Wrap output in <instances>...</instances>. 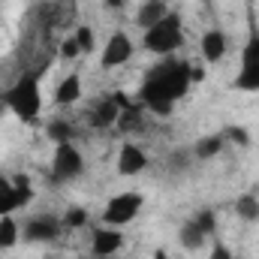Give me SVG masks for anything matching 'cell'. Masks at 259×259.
<instances>
[{
    "label": "cell",
    "instance_id": "cell-6",
    "mask_svg": "<svg viewBox=\"0 0 259 259\" xmlns=\"http://www.w3.org/2000/svg\"><path fill=\"white\" fill-rule=\"evenodd\" d=\"M81 172H84V157L78 154V148L72 142L55 145V154H52V178L55 181H75Z\"/></svg>",
    "mask_w": 259,
    "mask_h": 259
},
{
    "label": "cell",
    "instance_id": "cell-26",
    "mask_svg": "<svg viewBox=\"0 0 259 259\" xmlns=\"http://www.w3.org/2000/svg\"><path fill=\"white\" fill-rule=\"evenodd\" d=\"M61 58H64V61H75V58H81L75 36H66L64 42H61Z\"/></svg>",
    "mask_w": 259,
    "mask_h": 259
},
{
    "label": "cell",
    "instance_id": "cell-28",
    "mask_svg": "<svg viewBox=\"0 0 259 259\" xmlns=\"http://www.w3.org/2000/svg\"><path fill=\"white\" fill-rule=\"evenodd\" d=\"M109 9H121V6H127V3H133V0H103Z\"/></svg>",
    "mask_w": 259,
    "mask_h": 259
},
{
    "label": "cell",
    "instance_id": "cell-23",
    "mask_svg": "<svg viewBox=\"0 0 259 259\" xmlns=\"http://www.w3.org/2000/svg\"><path fill=\"white\" fill-rule=\"evenodd\" d=\"M193 223L205 232V235H214V229H217V214H214L211 208H205V211H199L193 217Z\"/></svg>",
    "mask_w": 259,
    "mask_h": 259
},
{
    "label": "cell",
    "instance_id": "cell-22",
    "mask_svg": "<svg viewBox=\"0 0 259 259\" xmlns=\"http://www.w3.org/2000/svg\"><path fill=\"white\" fill-rule=\"evenodd\" d=\"M49 139H52L55 145H64V142L72 139V130H69L66 121H52V124H49Z\"/></svg>",
    "mask_w": 259,
    "mask_h": 259
},
{
    "label": "cell",
    "instance_id": "cell-4",
    "mask_svg": "<svg viewBox=\"0 0 259 259\" xmlns=\"http://www.w3.org/2000/svg\"><path fill=\"white\" fill-rule=\"evenodd\" d=\"M250 27H247V42L241 49V58H238V72H235V81L232 88L241 91V94H259V21L256 15L250 12Z\"/></svg>",
    "mask_w": 259,
    "mask_h": 259
},
{
    "label": "cell",
    "instance_id": "cell-17",
    "mask_svg": "<svg viewBox=\"0 0 259 259\" xmlns=\"http://www.w3.org/2000/svg\"><path fill=\"white\" fill-rule=\"evenodd\" d=\"M208 238H211V235H205L193 220H187V223L178 229V241H181L184 250H202V247L208 244Z\"/></svg>",
    "mask_w": 259,
    "mask_h": 259
},
{
    "label": "cell",
    "instance_id": "cell-24",
    "mask_svg": "<svg viewBox=\"0 0 259 259\" xmlns=\"http://www.w3.org/2000/svg\"><path fill=\"white\" fill-rule=\"evenodd\" d=\"M223 136H226V142H235L238 148H247V145H250V133L244 127H226Z\"/></svg>",
    "mask_w": 259,
    "mask_h": 259
},
{
    "label": "cell",
    "instance_id": "cell-16",
    "mask_svg": "<svg viewBox=\"0 0 259 259\" xmlns=\"http://www.w3.org/2000/svg\"><path fill=\"white\" fill-rule=\"evenodd\" d=\"M226 148V136L223 133H211V136H202L199 142L193 145V154L199 160H214L217 154H223Z\"/></svg>",
    "mask_w": 259,
    "mask_h": 259
},
{
    "label": "cell",
    "instance_id": "cell-12",
    "mask_svg": "<svg viewBox=\"0 0 259 259\" xmlns=\"http://www.w3.org/2000/svg\"><path fill=\"white\" fill-rule=\"evenodd\" d=\"M145 166H148V154L139 145H133V142L121 145V151H118V175L133 178V175L145 172Z\"/></svg>",
    "mask_w": 259,
    "mask_h": 259
},
{
    "label": "cell",
    "instance_id": "cell-21",
    "mask_svg": "<svg viewBox=\"0 0 259 259\" xmlns=\"http://www.w3.org/2000/svg\"><path fill=\"white\" fill-rule=\"evenodd\" d=\"M72 36H75V42H78V52H81V55H91V52H94L97 39H94V30H91L88 24H81Z\"/></svg>",
    "mask_w": 259,
    "mask_h": 259
},
{
    "label": "cell",
    "instance_id": "cell-2",
    "mask_svg": "<svg viewBox=\"0 0 259 259\" xmlns=\"http://www.w3.org/2000/svg\"><path fill=\"white\" fill-rule=\"evenodd\" d=\"M42 72H46V66L24 69L3 94V106L21 124H36L42 115Z\"/></svg>",
    "mask_w": 259,
    "mask_h": 259
},
{
    "label": "cell",
    "instance_id": "cell-25",
    "mask_svg": "<svg viewBox=\"0 0 259 259\" xmlns=\"http://www.w3.org/2000/svg\"><path fill=\"white\" fill-rule=\"evenodd\" d=\"M15 187H18V196H21V205H27L33 199V187H30V178L27 175H12Z\"/></svg>",
    "mask_w": 259,
    "mask_h": 259
},
{
    "label": "cell",
    "instance_id": "cell-7",
    "mask_svg": "<svg viewBox=\"0 0 259 259\" xmlns=\"http://www.w3.org/2000/svg\"><path fill=\"white\" fill-rule=\"evenodd\" d=\"M133 55H136L133 39H130L124 30H115V33L106 39L103 52H100V66H103V69H118V66L127 64Z\"/></svg>",
    "mask_w": 259,
    "mask_h": 259
},
{
    "label": "cell",
    "instance_id": "cell-11",
    "mask_svg": "<svg viewBox=\"0 0 259 259\" xmlns=\"http://www.w3.org/2000/svg\"><path fill=\"white\" fill-rule=\"evenodd\" d=\"M118 118H121V103H118L115 94L112 97H103V100H97L91 106V127L109 130V127L118 124Z\"/></svg>",
    "mask_w": 259,
    "mask_h": 259
},
{
    "label": "cell",
    "instance_id": "cell-14",
    "mask_svg": "<svg viewBox=\"0 0 259 259\" xmlns=\"http://www.w3.org/2000/svg\"><path fill=\"white\" fill-rule=\"evenodd\" d=\"M166 12H169L166 0H145V3H142V9L136 12V24H139L142 30H148V27H154Z\"/></svg>",
    "mask_w": 259,
    "mask_h": 259
},
{
    "label": "cell",
    "instance_id": "cell-20",
    "mask_svg": "<svg viewBox=\"0 0 259 259\" xmlns=\"http://www.w3.org/2000/svg\"><path fill=\"white\" fill-rule=\"evenodd\" d=\"M61 223H64V229H81V226H88V211L81 205H75L61 217Z\"/></svg>",
    "mask_w": 259,
    "mask_h": 259
},
{
    "label": "cell",
    "instance_id": "cell-13",
    "mask_svg": "<svg viewBox=\"0 0 259 259\" xmlns=\"http://www.w3.org/2000/svg\"><path fill=\"white\" fill-rule=\"evenodd\" d=\"M78 100H81V75L78 72H69V75H64L58 81V88H55V106L66 109V106H75Z\"/></svg>",
    "mask_w": 259,
    "mask_h": 259
},
{
    "label": "cell",
    "instance_id": "cell-8",
    "mask_svg": "<svg viewBox=\"0 0 259 259\" xmlns=\"http://www.w3.org/2000/svg\"><path fill=\"white\" fill-rule=\"evenodd\" d=\"M64 232V223L58 220V217H52V214H39V217H30L27 223H24V241H30V244H49V241H55L58 235Z\"/></svg>",
    "mask_w": 259,
    "mask_h": 259
},
{
    "label": "cell",
    "instance_id": "cell-3",
    "mask_svg": "<svg viewBox=\"0 0 259 259\" xmlns=\"http://www.w3.org/2000/svg\"><path fill=\"white\" fill-rule=\"evenodd\" d=\"M142 46H145L148 55H157V58L175 55V52L184 46V18L169 9L154 27H148V30L142 33Z\"/></svg>",
    "mask_w": 259,
    "mask_h": 259
},
{
    "label": "cell",
    "instance_id": "cell-10",
    "mask_svg": "<svg viewBox=\"0 0 259 259\" xmlns=\"http://www.w3.org/2000/svg\"><path fill=\"white\" fill-rule=\"evenodd\" d=\"M226 49H229V39H226V33L220 27L205 30L202 39H199V52H202V61L205 64H220L226 58Z\"/></svg>",
    "mask_w": 259,
    "mask_h": 259
},
{
    "label": "cell",
    "instance_id": "cell-19",
    "mask_svg": "<svg viewBox=\"0 0 259 259\" xmlns=\"http://www.w3.org/2000/svg\"><path fill=\"white\" fill-rule=\"evenodd\" d=\"M235 214L244 220V223H253V220H259V199L253 193H244L235 199Z\"/></svg>",
    "mask_w": 259,
    "mask_h": 259
},
{
    "label": "cell",
    "instance_id": "cell-1",
    "mask_svg": "<svg viewBox=\"0 0 259 259\" xmlns=\"http://www.w3.org/2000/svg\"><path fill=\"white\" fill-rule=\"evenodd\" d=\"M196 78H199V72L190 66V61L169 55L145 72L142 88H139V103L145 109H151L154 115H169L172 106L187 97Z\"/></svg>",
    "mask_w": 259,
    "mask_h": 259
},
{
    "label": "cell",
    "instance_id": "cell-18",
    "mask_svg": "<svg viewBox=\"0 0 259 259\" xmlns=\"http://www.w3.org/2000/svg\"><path fill=\"white\" fill-rule=\"evenodd\" d=\"M21 238V226L12 220V214L0 217V250H12Z\"/></svg>",
    "mask_w": 259,
    "mask_h": 259
},
{
    "label": "cell",
    "instance_id": "cell-27",
    "mask_svg": "<svg viewBox=\"0 0 259 259\" xmlns=\"http://www.w3.org/2000/svg\"><path fill=\"white\" fill-rule=\"evenodd\" d=\"M208 259H235V253H232L223 241H214L211 250H208Z\"/></svg>",
    "mask_w": 259,
    "mask_h": 259
},
{
    "label": "cell",
    "instance_id": "cell-9",
    "mask_svg": "<svg viewBox=\"0 0 259 259\" xmlns=\"http://www.w3.org/2000/svg\"><path fill=\"white\" fill-rule=\"evenodd\" d=\"M121 247H124V235H121V229H115V226H106V223L91 229V253H94L97 259L115 256Z\"/></svg>",
    "mask_w": 259,
    "mask_h": 259
},
{
    "label": "cell",
    "instance_id": "cell-29",
    "mask_svg": "<svg viewBox=\"0 0 259 259\" xmlns=\"http://www.w3.org/2000/svg\"><path fill=\"white\" fill-rule=\"evenodd\" d=\"M154 259H169V256H166V250L160 247V250H154Z\"/></svg>",
    "mask_w": 259,
    "mask_h": 259
},
{
    "label": "cell",
    "instance_id": "cell-5",
    "mask_svg": "<svg viewBox=\"0 0 259 259\" xmlns=\"http://www.w3.org/2000/svg\"><path fill=\"white\" fill-rule=\"evenodd\" d=\"M142 205H145V196L139 193V190H124V193L112 196L109 202H106V211H103V223L106 226H130L136 217H139V211H142Z\"/></svg>",
    "mask_w": 259,
    "mask_h": 259
},
{
    "label": "cell",
    "instance_id": "cell-15",
    "mask_svg": "<svg viewBox=\"0 0 259 259\" xmlns=\"http://www.w3.org/2000/svg\"><path fill=\"white\" fill-rule=\"evenodd\" d=\"M18 208H24V205H21V196H18L15 181H12V178H6V175H0V217L15 214Z\"/></svg>",
    "mask_w": 259,
    "mask_h": 259
},
{
    "label": "cell",
    "instance_id": "cell-30",
    "mask_svg": "<svg viewBox=\"0 0 259 259\" xmlns=\"http://www.w3.org/2000/svg\"><path fill=\"white\" fill-rule=\"evenodd\" d=\"M235 259H238V256H235Z\"/></svg>",
    "mask_w": 259,
    "mask_h": 259
}]
</instances>
